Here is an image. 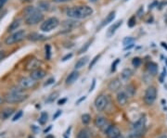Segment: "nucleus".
<instances>
[{"label":"nucleus","mask_w":167,"mask_h":138,"mask_svg":"<svg viewBox=\"0 0 167 138\" xmlns=\"http://www.w3.org/2000/svg\"><path fill=\"white\" fill-rule=\"evenodd\" d=\"M157 98V90L154 86H149L144 95V101L149 106L152 105Z\"/></svg>","instance_id":"nucleus-7"},{"label":"nucleus","mask_w":167,"mask_h":138,"mask_svg":"<svg viewBox=\"0 0 167 138\" xmlns=\"http://www.w3.org/2000/svg\"><path fill=\"white\" fill-rule=\"evenodd\" d=\"M95 125H96L99 129L102 130L104 133H105L106 130L111 126L110 123L108 122L107 119H106L105 117H103V116H98V117L95 119Z\"/></svg>","instance_id":"nucleus-10"},{"label":"nucleus","mask_w":167,"mask_h":138,"mask_svg":"<svg viewBox=\"0 0 167 138\" xmlns=\"http://www.w3.org/2000/svg\"><path fill=\"white\" fill-rule=\"evenodd\" d=\"M115 138H125V137H124V136H123L122 135H119L118 136H116V137H115Z\"/></svg>","instance_id":"nucleus-57"},{"label":"nucleus","mask_w":167,"mask_h":138,"mask_svg":"<svg viewBox=\"0 0 167 138\" xmlns=\"http://www.w3.org/2000/svg\"><path fill=\"white\" fill-rule=\"evenodd\" d=\"M148 71L150 74H151L152 76L156 75L157 74V71H158V66L156 63L154 62H150L148 64Z\"/></svg>","instance_id":"nucleus-23"},{"label":"nucleus","mask_w":167,"mask_h":138,"mask_svg":"<svg viewBox=\"0 0 167 138\" xmlns=\"http://www.w3.org/2000/svg\"><path fill=\"white\" fill-rule=\"evenodd\" d=\"M59 25H60V21L56 17H51L41 23L40 30L44 33H49L55 30Z\"/></svg>","instance_id":"nucleus-6"},{"label":"nucleus","mask_w":167,"mask_h":138,"mask_svg":"<svg viewBox=\"0 0 167 138\" xmlns=\"http://www.w3.org/2000/svg\"><path fill=\"white\" fill-rule=\"evenodd\" d=\"M49 7H50V5H49V3L48 2H47V1H40V2H38V9H40L41 11L43 10V11H47V10H48L49 9Z\"/></svg>","instance_id":"nucleus-25"},{"label":"nucleus","mask_w":167,"mask_h":138,"mask_svg":"<svg viewBox=\"0 0 167 138\" xmlns=\"http://www.w3.org/2000/svg\"><path fill=\"white\" fill-rule=\"evenodd\" d=\"M116 99H117V102L120 106H125V104L127 103V100H128V96L126 95L125 91H120L117 93V97H116Z\"/></svg>","instance_id":"nucleus-18"},{"label":"nucleus","mask_w":167,"mask_h":138,"mask_svg":"<svg viewBox=\"0 0 167 138\" xmlns=\"http://www.w3.org/2000/svg\"><path fill=\"white\" fill-rule=\"evenodd\" d=\"M60 115H61V110H57V112L54 114V116H53V120H56V119H58L59 117H60Z\"/></svg>","instance_id":"nucleus-43"},{"label":"nucleus","mask_w":167,"mask_h":138,"mask_svg":"<svg viewBox=\"0 0 167 138\" xmlns=\"http://www.w3.org/2000/svg\"><path fill=\"white\" fill-rule=\"evenodd\" d=\"M86 97H83V98H80V99H78V100H77V101H76V105H79V104L81 103V102H82V101H84V100H85V99H86Z\"/></svg>","instance_id":"nucleus-49"},{"label":"nucleus","mask_w":167,"mask_h":138,"mask_svg":"<svg viewBox=\"0 0 167 138\" xmlns=\"http://www.w3.org/2000/svg\"><path fill=\"white\" fill-rule=\"evenodd\" d=\"M50 129H51V125H50V126H49V127H48L47 129H46V130L44 131V133H45V134H47V133H48V132L50 131Z\"/></svg>","instance_id":"nucleus-53"},{"label":"nucleus","mask_w":167,"mask_h":138,"mask_svg":"<svg viewBox=\"0 0 167 138\" xmlns=\"http://www.w3.org/2000/svg\"><path fill=\"white\" fill-rule=\"evenodd\" d=\"M46 75H47V72H46L44 69L39 68V69H36L33 70V71H31L30 77H32L35 81H38V80L43 79Z\"/></svg>","instance_id":"nucleus-16"},{"label":"nucleus","mask_w":167,"mask_h":138,"mask_svg":"<svg viewBox=\"0 0 167 138\" xmlns=\"http://www.w3.org/2000/svg\"><path fill=\"white\" fill-rule=\"evenodd\" d=\"M119 62H120V59H117L113 63H112V65H111V71H114L115 69H116V66L119 64Z\"/></svg>","instance_id":"nucleus-39"},{"label":"nucleus","mask_w":167,"mask_h":138,"mask_svg":"<svg viewBox=\"0 0 167 138\" xmlns=\"http://www.w3.org/2000/svg\"><path fill=\"white\" fill-rule=\"evenodd\" d=\"M22 24V20L21 19H15L14 21H12V22L8 25L7 29V33H14L16 32L20 26Z\"/></svg>","instance_id":"nucleus-17"},{"label":"nucleus","mask_w":167,"mask_h":138,"mask_svg":"<svg viewBox=\"0 0 167 138\" xmlns=\"http://www.w3.org/2000/svg\"><path fill=\"white\" fill-rule=\"evenodd\" d=\"M100 59V55H97L92 60H91V62H90V64H89V69H91L95 65H96V63L98 62V60Z\"/></svg>","instance_id":"nucleus-34"},{"label":"nucleus","mask_w":167,"mask_h":138,"mask_svg":"<svg viewBox=\"0 0 167 138\" xmlns=\"http://www.w3.org/2000/svg\"><path fill=\"white\" fill-rule=\"evenodd\" d=\"M158 138H167V136L165 135H163V136H159Z\"/></svg>","instance_id":"nucleus-55"},{"label":"nucleus","mask_w":167,"mask_h":138,"mask_svg":"<svg viewBox=\"0 0 167 138\" xmlns=\"http://www.w3.org/2000/svg\"><path fill=\"white\" fill-rule=\"evenodd\" d=\"M124 1H125V2H127V1H128V0H124Z\"/></svg>","instance_id":"nucleus-62"},{"label":"nucleus","mask_w":167,"mask_h":138,"mask_svg":"<svg viewBox=\"0 0 167 138\" xmlns=\"http://www.w3.org/2000/svg\"><path fill=\"white\" fill-rule=\"evenodd\" d=\"M24 21L28 26H33L41 22L44 19L42 11L33 6H28L23 10Z\"/></svg>","instance_id":"nucleus-1"},{"label":"nucleus","mask_w":167,"mask_h":138,"mask_svg":"<svg viewBox=\"0 0 167 138\" xmlns=\"http://www.w3.org/2000/svg\"><path fill=\"white\" fill-rule=\"evenodd\" d=\"M95 86H96V79H94V80L92 81V85L90 86V89H89V92H92V91L94 90V88H95Z\"/></svg>","instance_id":"nucleus-44"},{"label":"nucleus","mask_w":167,"mask_h":138,"mask_svg":"<svg viewBox=\"0 0 167 138\" xmlns=\"http://www.w3.org/2000/svg\"><path fill=\"white\" fill-rule=\"evenodd\" d=\"M135 21H136V19H135V16H132L129 20H128V22H127V25L128 27L130 28H133L134 26L135 25Z\"/></svg>","instance_id":"nucleus-35"},{"label":"nucleus","mask_w":167,"mask_h":138,"mask_svg":"<svg viewBox=\"0 0 167 138\" xmlns=\"http://www.w3.org/2000/svg\"><path fill=\"white\" fill-rule=\"evenodd\" d=\"M54 3H58V4H60V3H66V2H70V1H71V0H52Z\"/></svg>","instance_id":"nucleus-48"},{"label":"nucleus","mask_w":167,"mask_h":138,"mask_svg":"<svg viewBox=\"0 0 167 138\" xmlns=\"http://www.w3.org/2000/svg\"><path fill=\"white\" fill-rule=\"evenodd\" d=\"M13 112H14L13 108H9V107L5 108V109H3V110L0 112V118H1L2 120H7V119H8L9 117H11V115L13 114Z\"/></svg>","instance_id":"nucleus-22"},{"label":"nucleus","mask_w":167,"mask_h":138,"mask_svg":"<svg viewBox=\"0 0 167 138\" xmlns=\"http://www.w3.org/2000/svg\"><path fill=\"white\" fill-rule=\"evenodd\" d=\"M35 84H36V81L30 76L29 77H22L19 81V85L23 90L33 88V86H35Z\"/></svg>","instance_id":"nucleus-9"},{"label":"nucleus","mask_w":167,"mask_h":138,"mask_svg":"<svg viewBox=\"0 0 167 138\" xmlns=\"http://www.w3.org/2000/svg\"><path fill=\"white\" fill-rule=\"evenodd\" d=\"M22 2H26V1H30V0H21Z\"/></svg>","instance_id":"nucleus-60"},{"label":"nucleus","mask_w":167,"mask_h":138,"mask_svg":"<svg viewBox=\"0 0 167 138\" xmlns=\"http://www.w3.org/2000/svg\"><path fill=\"white\" fill-rule=\"evenodd\" d=\"M134 46V44H132V45H126L125 47V50H127V49H130V48H132Z\"/></svg>","instance_id":"nucleus-52"},{"label":"nucleus","mask_w":167,"mask_h":138,"mask_svg":"<svg viewBox=\"0 0 167 138\" xmlns=\"http://www.w3.org/2000/svg\"><path fill=\"white\" fill-rule=\"evenodd\" d=\"M71 57H72V53H69V54H67V55H65V56L62 58V61H63V62H64V61H66V60H68V59H70Z\"/></svg>","instance_id":"nucleus-41"},{"label":"nucleus","mask_w":167,"mask_h":138,"mask_svg":"<svg viewBox=\"0 0 167 138\" xmlns=\"http://www.w3.org/2000/svg\"><path fill=\"white\" fill-rule=\"evenodd\" d=\"M123 24V21L122 20H120V21H117L116 22H113V24L108 29V31H107V36L110 38V37H111L112 35H114L115 33H116V31L119 29V27L121 26Z\"/></svg>","instance_id":"nucleus-15"},{"label":"nucleus","mask_w":167,"mask_h":138,"mask_svg":"<svg viewBox=\"0 0 167 138\" xmlns=\"http://www.w3.org/2000/svg\"><path fill=\"white\" fill-rule=\"evenodd\" d=\"M45 39V36L42 35H39V34H36V33H33L31 35H28V40L30 41H42Z\"/></svg>","instance_id":"nucleus-24"},{"label":"nucleus","mask_w":167,"mask_h":138,"mask_svg":"<svg viewBox=\"0 0 167 138\" xmlns=\"http://www.w3.org/2000/svg\"><path fill=\"white\" fill-rule=\"evenodd\" d=\"M114 18H115V11H111L107 17H106V19L101 22V24H100V28H98V31H99V29L100 28H103L104 26H106L107 24H109L110 22H111L113 20H114Z\"/></svg>","instance_id":"nucleus-20"},{"label":"nucleus","mask_w":167,"mask_h":138,"mask_svg":"<svg viewBox=\"0 0 167 138\" xmlns=\"http://www.w3.org/2000/svg\"><path fill=\"white\" fill-rule=\"evenodd\" d=\"M28 138H34V137H33V136H29Z\"/></svg>","instance_id":"nucleus-61"},{"label":"nucleus","mask_w":167,"mask_h":138,"mask_svg":"<svg viewBox=\"0 0 167 138\" xmlns=\"http://www.w3.org/2000/svg\"><path fill=\"white\" fill-rule=\"evenodd\" d=\"M47 119H48V115L47 112H42L41 115H40V118L38 119V122L41 124V125H44L47 121Z\"/></svg>","instance_id":"nucleus-28"},{"label":"nucleus","mask_w":167,"mask_h":138,"mask_svg":"<svg viewBox=\"0 0 167 138\" xmlns=\"http://www.w3.org/2000/svg\"><path fill=\"white\" fill-rule=\"evenodd\" d=\"M156 5H158V1H153L150 6H149V9L150 10V9H152L153 8V7H155Z\"/></svg>","instance_id":"nucleus-46"},{"label":"nucleus","mask_w":167,"mask_h":138,"mask_svg":"<svg viewBox=\"0 0 167 138\" xmlns=\"http://www.w3.org/2000/svg\"><path fill=\"white\" fill-rule=\"evenodd\" d=\"M145 132H146V119L144 117H141L132 126L131 137L140 138L144 135Z\"/></svg>","instance_id":"nucleus-4"},{"label":"nucleus","mask_w":167,"mask_h":138,"mask_svg":"<svg viewBox=\"0 0 167 138\" xmlns=\"http://www.w3.org/2000/svg\"><path fill=\"white\" fill-rule=\"evenodd\" d=\"M51 45H45V57L47 60H50L51 59Z\"/></svg>","instance_id":"nucleus-27"},{"label":"nucleus","mask_w":167,"mask_h":138,"mask_svg":"<svg viewBox=\"0 0 167 138\" xmlns=\"http://www.w3.org/2000/svg\"><path fill=\"white\" fill-rule=\"evenodd\" d=\"M93 14V8L89 6H77L69 7L66 11L68 18L72 20H84Z\"/></svg>","instance_id":"nucleus-2"},{"label":"nucleus","mask_w":167,"mask_h":138,"mask_svg":"<svg viewBox=\"0 0 167 138\" xmlns=\"http://www.w3.org/2000/svg\"><path fill=\"white\" fill-rule=\"evenodd\" d=\"M46 138H55V137H54L53 136H51V135H49V136H47V137H46Z\"/></svg>","instance_id":"nucleus-56"},{"label":"nucleus","mask_w":167,"mask_h":138,"mask_svg":"<svg viewBox=\"0 0 167 138\" xmlns=\"http://www.w3.org/2000/svg\"><path fill=\"white\" fill-rule=\"evenodd\" d=\"M59 96H60V93H59V92H54V93H52V94L47 98V99L46 100V102H47V103H53V102L58 98Z\"/></svg>","instance_id":"nucleus-30"},{"label":"nucleus","mask_w":167,"mask_h":138,"mask_svg":"<svg viewBox=\"0 0 167 138\" xmlns=\"http://www.w3.org/2000/svg\"><path fill=\"white\" fill-rule=\"evenodd\" d=\"M22 110H20V111H18V112H17V114L13 117L12 121H16L20 120V119L22 118Z\"/></svg>","instance_id":"nucleus-37"},{"label":"nucleus","mask_w":167,"mask_h":138,"mask_svg":"<svg viewBox=\"0 0 167 138\" xmlns=\"http://www.w3.org/2000/svg\"><path fill=\"white\" fill-rule=\"evenodd\" d=\"M7 1H8V0H0V10L4 7V6L7 4Z\"/></svg>","instance_id":"nucleus-45"},{"label":"nucleus","mask_w":167,"mask_h":138,"mask_svg":"<svg viewBox=\"0 0 167 138\" xmlns=\"http://www.w3.org/2000/svg\"><path fill=\"white\" fill-rule=\"evenodd\" d=\"M105 135L107 136V137L108 138H115L116 136H118L119 135H121V132H120V130H119L118 127L111 125V126L106 130Z\"/></svg>","instance_id":"nucleus-13"},{"label":"nucleus","mask_w":167,"mask_h":138,"mask_svg":"<svg viewBox=\"0 0 167 138\" xmlns=\"http://www.w3.org/2000/svg\"><path fill=\"white\" fill-rule=\"evenodd\" d=\"M66 102H67V98H62V99H61V100L58 101V105H59V106H61V105H64Z\"/></svg>","instance_id":"nucleus-47"},{"label":"nucleus","mask_w":167,"mask_h":138,"mask_svg":"<svg viewBox=\"0 0 167 138\" xmlns=\"http://www.w3.org/2000/svg\"><path fill=\"white\" fill-rule=\"evenodd\" d=\"M132 75H133L132 69H128V68L123 69V71L121 73V81L124 82V83H126V82H128L130 80V78L132 77Z\"/></svg>","instance_id":"nucleus-19"},{"label":"nucleus","mask_w":167,"mask_h":138,"mask_svg":"<svg viewBox=\"0 0 167 138\" xmlns=\"http://www.w3.org/2000/svg\"><path fill=\"white\" fill-rule=\"evenodd\" d=\"M143 13H144V8H143V7H140L138 8V10H137V12H136V16L137 17H141L143 15Z\"/></svg>","instance_id":"nucleus-40"},{"label":"nucleus","mask_w":167,"mask_h":138,"mask_svg":"<svg viewBox=\"0 0 167 138\" xmlns=\"http://www.w3.org/2000/svg\"><path fill=\"white\" fill-rule=\"evenodd\" d=\"M76 138H90V135H89V131L86 129H82L78 134Z\"/></svg>","instance_id":"nucleus-26"},{"label":"nucleus","mask_w":167,"mask_h":138,"mask_svg":"<svg viewBox=\"0 0 167 138\" xmlns=\"http://www.w3.org/2000/svg\"><path fill=\"white\" fill-rule=\"evenodd\" d=\"M134 42H135V39H134L133 37H125L124 39V41H123V45L125 46H126V45H129L134 44Z\"/></svg>","instance_id":"nucleus-33"},{"label":"nucleus","mask_w":167,"mask_h":138,"mask_svg":"<svg viewBox=\"0 0 167 138\" xmlns=\"http://www.w3.org/2000/svg\"><path fill=\"white\" fill-rule=\"evenodd\" d=\"M88 57H84V58H81L80 59H78L74 65V69H82L84 66L86 65V63L88 62Z\"/></svg>","instance_id":"nucleus-21"},{"label":"nucleus","mask_w":167,"mask_h":138,"mask_svg":"<svg viewBox=\"0 0 167 138\" xmlns=\"http://www.w3.org/2000/svg\"><path fill=\"white\" fill-rule=\"evenodd\" d=\"M81 120H82V122H83L85 125H86V124H88V123L90 122L91 117H90L89 114H86H86H83V115H82Z\"/></svg>","instance_id":"nucleus-32"},{"label":"nucleus","mask_w":167,"mask_h":138,"mask_svg":"<svg viewBox=\"0 0 167 138\" xmlns=\"http://www.w3.org/2000/svg\"><path fill=\"white\" fill-rule=\"evenodd\" d=\"M91 43H92V40H88L81 48H80V50H79V52H78V54L79 55H81V54H83V53H85V52H86L87 50H88V48H89V46H90V45H91Z\"/></svg>","instance_id":"nucleus-29"},{"label":"nucleus","mask_w":167,"mask_h":138,"mask_svg":"<svg viewBox=\"0 0 167 138\" xmlns=\"http://www.w3.org/2000/svg\"><path fill=\"white\" fill-rule=\"evenodd\" d=\"M162 46H163V47H165V49L167 50V44L166 43H164V42H162Z\"/></svg>","instance_id":"nucleus-54"},{"label":"nucleus","mask_w":167,"mask_h":138,"mask_svg":"<svg viewBox=\"0 0 167 138\" xmlns=\"http://www.w3.org/2000/svg\"><path fill=\"white\" fill-rule=\"evenodd\" d=\"M122 86V81L118 78H115L113 80H111L109 84H108V88L111 92H117L120 90Z\"/></svg>","instance_id":"nucleus-11"},{"label":"nucleus","mask_w":167,"mask_h":138,"mask_svg":"<svg viewBox=\"0 0 167 138\" xmlns=\"http://www.w3.org/2000/svg\"><path fill=\"white\" fill-rule=\"evenodd\" d=\"M22 91H23V89L22 87H18L17 89L16 88H12L10 90V92L5 96V101L7 103L9 104L22 102L23 100H25L28 98V96L24 95L22 93Z\"/></svg>","instance_id":"nucleus-3"},{"label":"nucleus","mask_w":167,"mask_h":138,"mask_svg":"<svg viewBox=\"0 0 167 138\" xmlns=\"http://www.w3.org/2000/svg\"><path fill=\"white\" fill-rule=\"evenodd\" d=\"M108 103H109L108 97L105 96V95H100L95 99L94 105H95V107L97 108L98 111H103L107 107Z\"/></svg>","instance_id":"nucleus-8"},{"label":"nucleus","mask_w":167,"mask_h":138,"mask_svg":"<svg viewBox=\"0 0 167 138\" xmlns=\"http://www.w3.org/2000/svg\"><path fill=\"white\" fill-rule=\"evenodd\" d=\"M89 1H90V2H92V3H94V2H96L97 0H89Z\"/></svg>","instance_id":"nucleus-59"},{"label":"nucleus","mask_w":167,"mask_h":138,"mask_svg":"<svg viewBox=\"0 0 167 138\" xmlns=\"http://www.w3.org/2000/svg\"><path fill=\"white\" fill-rule=\"evenodd\" d=\"M6 58V52L4 50H0V62Z\"/></svg>","instance_id":"nucleus-42"},{"label":"nucleus","mask_w":167,"mask_h":138,"mask_svg":"<svg viewBox=\"0 0 167 138\" xmlns=\"http://www.w3.org/2000/svg\"><path fill=\"white\" fill-rule=\"evenodd\" d=\"M32 129H33V132H34L35 134H36L37 132H39V129H38V128H36V127H35L34 125H33V126H32Z\"/></svg>","instance_id":"nucleus-51"},{"label":"nucleus","mask_w":167,"mask_h":138,"mask_svg":"<svg viewBox=\"0 0 167 138\" xmlns=\"http://www.w3.org/2000/svg\"><path fill=\"white\" fill-rule=\"evenodd\" d=\"M55 83V79L54 78H49L45 83H44V86L46 87V86H48V85H51V84H53Z\"/></svg>","instance_id":"nucleus-38"},{"label":"nucleus","mask_w":167,"mask_h":138,"mask_svg":"<svg viewBox=\"0 0 167 138\" xmlns=\"http://www.w3.org/2000/svg\"><path fill=\"white\" fill-rule=\"evenodd\" d=\"M26 37V32L24 30H17L14 33H11L6 39H5V45H12L16 43H19L22 41Z\"/></svg>","instance_id":"nucleus-5"},{"label":"nucleus","mask_w":167,"mask_h":138,"mask_svg":"<svg viewBox=\"0 0 167 138\" xmlns=\"http://www.w3.org/2000/svg\"><path fill=\"white\" fill-rule=\"evenodd\" d=\"M135 87H134L133 84H129V85H127L126 86V90H125V93H126V95L128 96V97H133L134 94H135Z\"/></svg>","instance_id":"nucleus-31"},{"label":"nucleus","mask_w":167,"mask_h":138,"mask_svg":"<svg viewBox=\"0 0 167 138\" xmlns=\"http://www.w3.org/2000/svg\"><path fill=\"white\" fill-rule=\"evenodd\" d=\"M6 13H7V11H6V10H4L3 12H0V21H1V19H3V18L5 17Z\"/></svg>","instance_id":"nucleus-50"},{"label":"nucleus","mask_w":167,"mask_h":138,"mask_svg":"<svg viewBox=\"0 0 167 138\" xmlns=\"http://www.w3.org/2000/svg\"><path fill=\"white\" fill-rule=\"evenodd\" d=\"M2 102H3V99H2V98H0V105H1V104H2Z\"/></svg>","instance_id":"nucleus-58"},{"label":"nucleus","mask_w":167,"mask_h":138,"mask_svg":"<svg viewBox=\"0 0 167 138\" xmlns=\"http://www.w3.org/2000/svg\"><path fill=\"white\" fill-rule=\"evenodd\" d=\"M79 76H80V74H79V72H78L76 69L73 70V71H71V72L67 76L66 80H65V83H66L67 85H71V84H73V83L78 80Z\"/></svg>","instance_id":"nucleus-14"},{"label":"nucleus","mask_w":167,"mask_h":138,"mask_svg":"<svg viewBox=\"0 0 167 138\" xmlns=\"http://www.w3.org/2000/svg\"><path fill=\"white\" fill-rule=\"evenodd\" d=\"M41 65V62L40 60H38L37 59L33 58V59H31L27 61L26 65H25V69L26 70H29V71H33L34 69H39Z\"/></svg>","instance_id":"nucleus-12"},{"label":"nucleus","mask_w":167,"mask_h":138,"mask_svg":"<svg viewBox=\"0 0 167 138\" xmlns=\"http://www.w3.org/2000/svg\"><path fill=\"white\" fill-rule=\"evenodd\" d=\"M141 64V59L139 58H134L132 60V65L135 68H138Z\"/></svg>","instance_id":"nucleus-36"}]
</instances>
